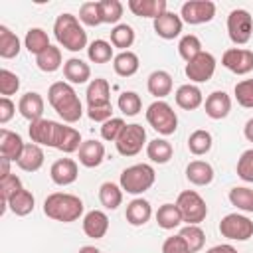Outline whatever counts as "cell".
<instances>
[{"label": "cell", "instance_id": "6da1fadb", "mask_svg": "<svg viewBox=\"0 0 253 253\" xmlns=\"http://www.w3.org/2000/svg\"><path fill=\"white\" fill-rule=\"evenodd\" d=\"M28 132H30L32 142H36L40 146L57 148L65 154H71V152L79 150V146H81L79 130H75L73 126H67L63 123H57V121H49V119L34 121V123H30Z\"/></svg>", "mask_w": 253, "mask_h": 253}, {"label": "cell", "instance_id": "7a4b0ae2", "mask_svg": "<svg viewBox=\"0 0 253 253\" xmlns=\"http://www.w3.org/2000/svg\"><path fill=\"white\" fill-rule=\"evenodd\" d=\"M47 101L53 107V111L65 121V123H77L83 117V105L73 89L71 83L67 81H55L47 89Z\"/></svg>", "mask_w": 253, "mask_h": 253}, {"label": "cell", "instance_id": "3957f363", "mask_svg": "<svg viewBox=\"0 0 253 253\" xmlns=\"http://www.w3.org/2000/svg\"><path fill=\"white\" fill-rule=\"evenodd\" d=\"M83 210L85 206L81 198L73 194L53 192L43 200V213L53 221H61V223L77 221L83 215Z\"/></svg>", "mask_w": 253, "mask_h": 253}, {"label": "cell", "instance_id": "277c9868", "mask_svg": "<svg viewBox=\"0 0 253 253\" xmlns=\"http://www.w3.org/2000/svg\"><path fill=\"white\" fill-rule=\"evenodd\" d=\"M53 36L59 45H63L69 51H81L87 47V32L83 30L77 16L65 12L59 14L53 22Z\"/></svg>", "mask_w": 253, "mask_h": 253}, {"label": "cell", "instance_id": "5b68a950", "mask_svg": "<svg viewBox=\"0 0 253 253\" xmlns=\"http://www.w3.org/2000/svg\"><path fill=\"white\" fill-rule=\"evenodd\" d=\"M156 180V172L150 164H132L128 168H125L121 172V178H119V186L123 188V192L126 194H132V196H138V194H144L146 190L152 188Z\"/></svg>", "mask_w": 253, "mask_h": 253}, {"label": "cell", "instance_id": "8992f818", "mask_svg": "<svg viewBox=\"0 0 253 253\" xmlns=\"http://www.w3.org/2000/svg\"><path fill=\"white\" fill-rule=\"evenodd\" d=\"M146 121H148V125L156 132H160L164 136L174 134L176 128H178V117H176L174 109L166 101H154V103H150L148 109H146Z\"/></svg>", "mask_w": 253, "mask_h": 253}, {"label": "cell", "instance_id": "52a82bcc", "mask_svg": "<svg viewBox=\"0 0 253 253\" xmlns=\"http://www.w3.org/2000/svg\"><path fill=\"white\" fill-rule=\"evenodd\" d=\"M176 206L182 213V219L188 225H200L206 215H208V206L206 200L196 192V190H184L178 194Z\"/></svg>", "mask_w": 253, "mask_h": 253}, {"label": "cell", "instance_id": "ba28073f", "mask_svg": "<svg viewBox=\"0 0 253 253\" xmlns=\"http://www.w3.org/2000/svg\"><path fill=\"white\" fill-rule=\"evenodd\" d=\"M227 34L235 45H245L253 36V16L243 8L231 10L227 16Z\"/></svg>", "mask_w": 253, "mask_h": 253}, {"label": "cell", "instance_id": "9c48e42d", "mask_svg": "<svg viewBox=\"0 0 253 253\" xmlns=\"http://www.w3.org/2000/svg\"><path fill=\"white\" fill-rule=\"evenodd\" d=\"M219 233L231 241H247L253 237V221L241 213H227L219 221Z\"/></svg>", "mask_w": 253, "mask_h": 253}, {"label": "cell", "instance_id": "30bf717a", "mask_svg": "<svg viewBox=\"0 0 253 253\" xmlns=\"http://www.w3.org/2000/svg\"><path fill=\"white\" fill-rule=\"evenodd\" d=\"M144 144H146V130H144L142 125H136V123L126 125L123 134L115 142L117 152L121 156H136L142 150Z\"/></svg>", "mask_w": 253, "mask_h": 253}, {"label": "cell", "instance_id": "8fae6325", "mask_svg": "<svg viewBox=\"0 0 253 253\" xmlns=\"http://www.w3.org/2000/svg\"><path fill=\"white\" fill-rule=\"evenodd\" d=\"M213 16H215V4L211 0H188L180 8L182 22H186L190 26L211 22Z\"/></svg>", "mask_w": 253, "mask_h": 253}, {"label": "cell", "instance_id": "7c38bea8", "mask_svg": "<svg viewBox=\"0 0 253 253\" xmlns=\"http://www.w3.org/2000/svg\"><path fill=\"white\" fill-rule=\"evenodd\" d=\"M184 71H186V77L192 83H206L215 73V57L210 51H202L192 61L186 63Z\"/></svg>", "mask_w": 253, "mask_h": 253}, {"label": "cell", "instance_id": "4fadbf2b", "mask_svg": "<svg viewBox=\"0 0 253 253\" xmlns=\"http://www.w3.org/2000/svg\"><path fill=\"white\" fill-rule=\"evenodd\" d=\"M221 65L235 75H247L253 71V51L245 47H229L221 55Z\"/></svg>", "mask_w": 253, "mask_h": 253}, {"label": "cell", "instance_id": "5bb4252c", "mask_svg": "<svg viewBox=\"0 0 253 253\" xmlns=\"http://www.w3.org/2000/svg\"><path fill=\"white\" fill-rule=\"evenodd\" d=\"M87 109H107L111 105V85L107 79L97 77L87 85Z\"/></svg>", "mask_w": 253, "mask_h": 253}, {"label": "cell", "instance_id": "9a60e30c", "mask_svg": "<svg viewBox=\"0 0 253 253\" xmlns=\"http://www.w3.org/2000/svg\"><path fill=\"white\" fill-rule=\"evenodd\" d=\"M77 176H79V166L73 158H59L49 168V178L57 186H69L77 180Z\"/></svg>", "mask_w": 253, "mask_h": 253}, {"label": "cell", "instance_id": "2e32d148", "mask_svg": "<svg viewBox=\"0 0 253 253\" xmlns=\"http://www.w3.org/2000/svg\"><path fill=\"white\" fill-rule=\"evenodd\" d=\"M152 26H154V32H156L158 38H162V40H174V38H178L182 34L184 22H182V18L178 14L166 10L162 16H158L152 22Z\"/></svg>", "mask_w": 253, "mask_h": 253}, {"label": "cell", "instance_id": "e0dca14e", "mask_svg": "<svg viewBox=\"0 0 253 253\" xmlns=\"http://www.w3.org/2000/svg\"><path fill=\"white\" fill-rule=\"evenodd\" d=\"M204 109H206V115L213 121H221L229 115L231 111V97L225 93V91H213L206 97V103H204Z\"/></svg>", "mask_w": 253, "mask_h": 253}, {"label": "cell", "instance_id": "ac0fdd59", "mask_svg": "<svg viewBox=\"0 0 253 253\" xmlns=\"http://www.w3.org/2000/svg\"><path fill=\"white\" fill-rule=\"evenodd\" d=\"M43 107H45L43 97H42L40 93H36V91L24 93V95L20 97V101H18V111H20V115H22L24 119H28L30 123L43 119V117H42V115H43Z\"/></svg>", "mask_w": 253, "mask_h": 253}, {"label": "cell", "instance_id": "d6986e66", "mask_svg": "<svg viewBox=\"0 0 253 253\" xmlns=\"http://www.w3.org/2000/svg\"><path fill=\"white\" fill-rule=\"evenodd\" d=\"M24 146H26V142L22 140V136L18 132H12L8 128L0 130V156L2 158L18 162V158L24 152Z\"/></svg>", "mask_w": 253, "mask_h": 253}, {"label": "cell", "instance_id": "ffe728a7", "mask_svg": "<svg viewBox=\"0 0 253 253\" xmlns=\"http://www.w3.org/2000/svg\"><path fill=\"white\" fill-rule=\"evenodd\" d=\"M83 231L87 237L101 239L109 231V215L103 210H91L83 217Z\"/></svg>", "mask_w": 253, "mask_h": 253}, {"label": "cell", "instance_id": "44dd1931", "mask_svg": "<svg viewBox=\"0 0 253 253\" xmlns=\"http://www.w3.org/2000/svg\"><path fill=\"white\" fill-rule=\"evenodd\" d=\"M174 99H176V105L184 111H194L198 109L202 103H204V95H202V89L194 83H186V85H180L174 93Z\"/></svg>", "mask_w": 253, "mask_h": 253}, {"label": "cell", "instance_id": "7402d4cb", "mask_svg": "<svg viewBox=\"0 0 253 253\" xmlns=\"http://www.w3.org/2000/svg\"><path fill=\"white\" fill-rule=\"evenodd\" d=\"M125 217L130 225L138 227V225H144L150 217H152V206L148 200L144 198H134L126 204V211H125Z\"/></svg>", "mask_w": 253, "mask_h": 253}, {"label": "cell", "instance_id": "603a6c76", "mask_svg": "<svg viewBox=\"0 0 253 253\" xmlns=\"http://www.w3.org/2000/svg\"><path fill=\"white\" fill-rule=\"evenodd\" d=\"M79 162L85 168H97L103 160H105V146L99 140H85L79 146Z\"/></svg>", "mask_w": 253, "mask_h": 253}, {"label": "cell", "instance_id": "cb8c5ba5", "mask_svg": "<svg viewBox=\"0 0 253 253\" xmlns=\"http://www.w3.org/2000/svg\"><path fill=\"white\" fill-rule=\"evenodd\" d=\"M126 6L134 16L150 18L152 22L166 12V0H128Z\"/></svg>", "mask_w": 253, "mask_h": 253}, {"label": "cell", "instance_id": "d4e9b609", "mask_svg": "<svg viewBox=\"0 0 253 253\" xmlns=\"http://www.w3.org/2000/svg\"><path fill=\"white\" fill-rule=\"evenodd\" d=\"M43 158H45V154H43L42 146L36 144V142H28V144L24 146V152H22V156L18 158L16 164H18V168L24 170V172H38V170L43 166Z\"/></svg>", "mask_w": 253, "mask_h": 253}, {"label": "cell", "instance_id": "484cf974", "mask_svg": "<svg viewBox=\"0 0 253 253\" xmlns=\"http://www.w3.org/2000/svg\"><path fill=\"white\" fill-rule=\"evenodd\" d=\"M63 75H65L67 83L81 85L91 79V67H89V63H85L79 57H69L63 63Z\"/></svg>", "mask_w": 253, "mask_h": 253}, {"label": "cell", "instance_id": "4316f807", "mask_svg": "<svg viewBox=\"0 0 253 253\" xmlns=\"http://www.w3.org/2000/svg\"><path fill=\"white\" fill-rule=\"evenodd\" d=\"M146 87H148L150 95H154L158 101H162L164 97H168L172 93V75L164 69L152 71L146 79Z\"/></svg>", "mask_w": 253, "mask_h": 253}, {"label": "cell", "instance_id": "83f0119b", "mask_svg": "<svg viewBox=\"0 0 253 253\" xmlns=\"http://www.w3.org/2000/svg\"><path fill=\"white\" fill-rule=\"evenodd\" d=\"M186 178L194 186H208L213 180V168L206 160H192L186 166Z\"/></svg>", "mask_w": 253, "mask_h": 253}, {"label": "cell", "instance_id": "f1b7e54d", "mask_svg": "<svg viewBox=\"0 0 253 253\" xmlns=\"http://www.w3.org/2000/svg\"><path fill=\"white\" fill-rule=\"evenodd\" d=\"M138 65H140L138 55L134 51H130V49L117 53L115 59H113V69H115V73L119 77H132L138 71Z\"/></svg>", "mask_w": 253, "mask_h": 253}, {"label": "cell", "instance_id": "f546056e", "mask_svg": "<svg viewBox=\"0 0 253 253\" xmlns=\"http://www.w3.org/2000/svg\"><path fill=\"white\" fill-rule=\"evenodd\" d=\"M174 154L172 144L166 138H154L146 144V156L154 162V164H166Z\"/></svg>", "mask_w": 253, "mask_h": 253}, {"label": "cell", "instance_id": "4dcf8cb0", "mask_svg": "<svg viewBox=\"0 0 253 253\" xmlns=\"http://www.w3.org/2000/svg\"><path fill=\"white\" fill-rule=\"evenodd\" d=\"M99 202L107 210H117L123 204V188L115 182H103L99 188Z\"/></svg>", "mask_w": 253, "mask_h": 253}, {"label": "cell", "instance_id": "1f68e13d", "mask_svg": "<svg viewBox=\"0 0 253 253\" xmlns=\"http://www.w3.org/2000/svg\"><path fill=\"white\" fill-rule=\"evenodd\" d=\"M24 45L30 53L34 55H40L42 51H45L51 43H49V38H47V32L42 30V28H30L26 32V38H24Z\"/></svg>", "mask_w": 253, "mask_h": 253}, {"label": "cell", "instance_id": "d6a6232c", "mask_svg": "<svg viewBox=\"0 0 253 253\" xmlns=\"http://www.w3.org/2000/svg\"><path fill=\"white\" fill-rule=\"evenodd\" d=\"M211 144H213V138L211 134L206 130V128H198L194 130L190 136H188V150L194 154V156H204L211 150Z\"/></svg>", "mask_w": 253, "mask_h": 253}, {"label": "cell", "instance_id": "836d02e7", "mask_svg": "<svg viewBox=\"0 0 253 253\" xmlns=\"http://www.w3.org/2000/svg\"><path fill=\"white\" fill-rule=\"evenodd\" d=\"M182 213L178 210L176 204H162L156 211V223L162 227V229H174L182 223Z\"/></svg>", "mask_w": 253, "mask_h": 253}, {"label": "cell", "instance_id": "e575fe53", "mask_svg": "<svg viewBox=\"0 0 253 253\" xmlns=\"http://www.w3.org/2000/svg\"><path fill=\"white\" fill-rule=\"evenodd\" d=\"M34 206H36V198H34V194H32L30 190H26V188L20 190L16 196H12L10 202H8L10 211L16 213V215H28V213H32V211H34Z\"/></svg>", "mask_w": 253, "mask_h": 253}, {"label": "cell", "instance_id": "d590c367", "mask_svg": "<svg viewBox=\"0 0 253 253\" xmlns=\"http://www.w3.org/2000/svg\"><path fill=\"white\" fill-rule=\"evenodd\" d=\"M134 43V30L128 24H117L111 30V45L119 47L121 51H128V47Z\"/></svg>", "mask_w": 253, "mask_h": 253}, {"label": "cell", "instance_id": "8d00e7d4", "mask_svg": "<svg viewBox=\"0 0 253 253\" xmlns=\"http://www.w3.org/2000/svg\"><path fill=\"white\" fill-rule=\"evenodd\" d=\"M18 53H20V40H18V36L10 28L0 26V57L12 59Z\"/></svg>", "mask_w": 253, "mask_h": 253}, {"label": "cell", "instance_id": "74e56055", "mask_svg": "<svg viewBox=\"0 0 253 253\" xmlns=\"http://www.w3.org/2000/svg\"><path fill=\"white\" fill-rule=\"evenodd\" d=\"M61 49L55 45H49L45 51H42L40 55H36V65L45 71V73H53L61 67Z\"/></svg>", "mask_w": 253, "mask_h": 253}, {"label": "cell", "instance_id": "f35d334b", "mask_svg": "<svg viewBox=\"0 0 253 253\" xmlns=\"http://www.w3.org/2000/svg\"><path fill=\"white\" fill-rule=\"evenodd\" d=\"M113 45L105 40H95L89 43L87 47V57L93 61V63H109L111 59H115L113 55Z\"/></svg>", "mask_w": 253, "mask_h": 253}, {"label": "cell", "instance_id": "ab89813d", "mask_svg": "<svg viewBox=\"0 0 253 253\" xmlns=\"http://www.w3.org/2000/svg\"><path fill=\"white\" fill-rule=\"evenodd\" d=\"M178 235L186 241V245H188V249H190L192 253H198V251L204 249L206 233H204V229H202L200 225H186V227L180 229Z\"/></svg>", "mask_w": 253, "mask_h": 253}, {"label": "cell", "instance_id": "60d3db41", "mask_svg": "<svg viewBox=\"0 0 253 253\" xmlns=\"http://www.w3.org/2000/svg\"><path fill=\"white\" fill-rule=\"evenodd\" d=\"M231 206H235L237 210L241 211H253V190L251 188H245V186H235L229 190L227 194Z\"/></svg>", "mask_w": 253, "mask_h": 253}, {"label": "cell", "instance_id": "b9f144b4", "mask_svg": "<svg viewBox=\"0 0 253 253\" xmlns=\"http://www.w3.org/2000/svg\"><path fill=\"white\" fill-rule=\"evenodd\" d=\"M204 49H202V42H200V38L198 36H194V34H186V36H182V40L178 42V53H180V57L188 63V61H192L198 53H202Z\"/></svg>", "mask_w": 253, "mask_h": 253}, {"label": "cell", "instance_id": "7bdbcfd3", "mask_svg": "<svg viewBox=\"0 0 253 253\" xmlns=\"http://www.w3.org/2000/svg\"><path fill=\"white\" fill-rule=\"evenodd\" d=\"M117 105H119L121 113H123V115H126V117H134V115H138V113H140V109H142L140 95H138V93H134V91H123V93L119 95Z\"/></svg>", "mask_w": 253, "mask_h": 253}, {"label": "cell", "instance_id": "ee69618b", "mask_svg": "<svg viewBox=\"0 0 253 253\" xmlns=\"http://www.w3.org/2000/svg\"><path fill=\"white\" fill-rule=\"evenodd\" d=\"M99 10H101V20L103 24H119V20L123 18V4L119 0H101L99 2Z\"/></svg>", "mask_w": 253, "mask_h": 253}, {"label": "cell", "instance_id": "f6af8a7d", "mask_svg": "<svg viewBox=\"0 0 253 253\" xmlns=\"http://www.w3.org/2000/svg\"><path fill=\"white\" fill-rule=\"evenodd\" d=\"M20 190H24L22 186V180L16 176V174H10L6 178L0 180V194H2V211H6L8 208V202L12 196H16Z\"/></svg>", "mask_w": 253, "mask_h": 253}, {"label": "cell", "instance_id": "bcb514c9", "mask_svg": "<svg viewBox=\"0 0 253 253\" xmlns=\"http://www.w3.org/2000/svg\"><path fill=\"white\" fill-rule=\"evenodd\" d=\"M79 22L85 24V26H91V28L103 24L99 2H83L81 8H79Z\"/></svg>", "mask_w": 253, "mask_h": 253}, {"label": "cell", "instance_id": "7dc6e473", "mask_svg": "<svg viewBox=\"0 0 253 253\" xmlns=\"http://www.w3.org/2000/svg\"><path fill=\"white\" fill-rule=\"evenodd\" d=\"M125 126H126V123H125L123 119H119V117L109 119L107 123H103V125H101V136H103V140L117 142V140H119V136L123 134Z\"/></svg>", "mask_w": 253, "mask_h": 253}, {"label": "cell", "instance_id": "c3c4849f", "mask_svg": "<svg viewBox=\"0 0 253 253\" xmlns=\"http://www.w3.org/2000/svg\"><path fill=\"white\" fill-rule=\"evenodd\" d=\"M235 93V101L245 107V109H253V79H243L235 85L233 89Z\"/></svg>", "mask_w": 253, "mask_h": 253}, {"label": "cell", "instance_id": "681fc988", "mask_svg": "<svg viewBox=\"0 0 253 253\" xmlns=\"http://www.w3.org/2000/svg\"><path fill=\"white\" fill-rule=\"evenodd\" d=\"M20 89V77L10 69H0V93L2 97H10Z\"/></svg>", "mask_w": 253, "mask_h": 253}, {"label": "cell", "instance_id": "f907efd6", "mask_svg": "<svg viewBox=\"0 0 253 253\" xmlns=\"http://www.w3.org/2000/svg\"><path fill=\"white\" fill-rule=\"evenodd\" d=\"M237 176L243 182H251L253 184V148L245 150L239 160H237Z\"/></svg>", "mask_w": 253, "mask_h": 253}, {"label": "cell", "instance_id": "816d5d0a", "mask_svg": "<svg viewBox=\"0 0 253 253\" xmlns=\"http://www.w3.org/2000/svg\"><path fill=\"white\" fill-rule=\"evenodd\" d=\"M162 253H192L180 235H172L162 243Z\"/></svg>", "mask_w": 253, "mask_h": 253}, {"label": "cell", "instance_id": "f5cc1de1", "mask_svg": "<svg viewBox=\"0 0 253 253\" xmlns=\"http://www.w3.org/2000/svg\"><path fill=\"white\" fill-rule=\"evenodd\" d=\"M16 113V105L10 101V97H2L0 99V123L6 125Z\"/></svg>", "mask_w": 253, "mask_h": 253}, {"label": "cell", "instance_id": "db71d44e", "mask_svg": "<svg viewBox=\"0 0 253 253\" xmlns=\"http://www.w3.org/2000/svg\"><path fill=\"white\" fill-rule=\"evenodd\" d=\"M206 253H237V249H235L233 245H229V243H221V245L210 247Z\"/></svg>", "mask_w": 253, "mask_h": 253}, {"label": "cell", "instance_id": "11a10c76", "mask_svg": "<svg viewBox=\"0 0 253 253\" xmlns=\"http://www.w3.org/2000/svg\"><path fill=\"white\" fill-rule=\"evenodd\" d=\"M10 162H12V160H8V158H2V156H0V180L12 174V172H10Z\"/></svg>", "mask_w": 253, "mask_h": 253}, {"label": "cell", "instance_id": "9f6ffc18", "mask_svg": "<svg viewBox=\"0 0 253 253\" xmlns=\"http://www.w3.org/2000/svg\"><path fill=\"white\" fill-rule=\"evenodd\" d=\"M243 134H245V138H247L249 142H253V119H249V121L245 123V126H243Z\"/></svg>", "mask_w": 253, "mask_h": 253}, {"label": "cell", "instance_id": "6f0895ef", "mask_svg": "<svg viewBox=\"0 0 253 253\" xmlns=\"http://www.w3.org/2000/svg\"><path fill=\"white\" fill-rule=\"evenodd\" d=\"M77 253H101V251H99L95 245H83V247H81Z\"/></svg>", "mask_w": 253, "mask_h": 253}]
</instances>
